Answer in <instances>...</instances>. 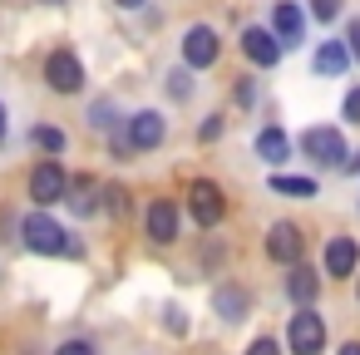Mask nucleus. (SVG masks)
<instances>
[{"label":"nucleus","mask_w":360,"mask_h":355,"mask_svg":"<svg viewBox=\"0 0 360 355\" xmlns=\"http://www.w3.org/2000/svg\"><path fill=\"white\" fill-rule=\"evenodd\" d=\"M266 188H271V193H281V198H316V193H321V183H316V178H306V173H286V168H281V173H271V178H266Z\"/></svg>","instance_id":"nucleus-20"},{"label":"nucleus","mask_w":360,"mask_h":355,"mask_svg":"<svg viewBox=\"0 0 360 355\" xmlns=\"http://www.w3.org/2000/svg\"><path fill=\"white\" fill-rule=\"evenodd\" d=\"M311 70H316L321 79H340V75L350 70L345 45H340V40H321V45H316V55H311Z\"/></svg>","instance_id":"nucleus-18"},{"label":"nucleus","mask_w":360,"mask_h":355,"mask_svg":"<svg viewBox=\"0 0 360 355\" xmlns=\"http://www.w3.org/2000/svg\"><path fill=\"white\" fill-rule=\"evenodd\" d=\"M266 257L286 271V266H296V262H306V232L296 227V222H271L266 227Z\"/></svg>","instance_id":"nucleus-12"},{"label":"nucleus","mask_w":360,"mask_h":355,"mask_svg":"<svg viewBox=\"0 0 360 355\" xmlns=\"http://www.w3.org/2000/svg\"><path fill=\"white\" fill-rule=\"evenodd\" d=\"M6 138H11V109H6V99H0V148H6Z\"/></svg>","instance_id":"nucleus-32"},{"label":"nucleus","mask_w":360,"mask_h":355,"mask_svg":"<svg viewBox=\"0 0 360 355\" xmlns=\"http://www.w3.org/2000/svg\"><path fill=\"white\" fill-rule=\"evenodd\" d=\"M65 188H70V168H65L60 158H40V163L30 168V183H25V193H30V202H35L40 212L60 207V202H65Z\"/></svg>","instance_id":"nucleus-6"},{"label":"nucleus","mask_w":360,"mask_h":355,"mask_svg":"<svg viewBox=\"0 0 360 355\" xmlns=\"http://www.w3.org/2000/svg\"><path fill=\"white\" fill-rule=\"evenodd\" d=\"M163 325H168L173 335H183V330H188V321H183V311H178V306H168V311H163Z\"/></svg>","instance_id":"nucleus-31"},{"label":"nucleus","mask_w":360,"mask_h":355,"mask_svg":"<svg viewBox=\"0 0 360 355\" xmlns=\"http://www.w3.org/2000/svg\"><path fill=\"white\" fill-rule=\"evenodd\" d=\"M114 6H119V11H143L148 0H114Z\"/></svg>","instance_id":"nucleus-34"},{"label":"nucleus","mask_w":360,"mask_h":355,"mask_svg":"<svg viewBox=\"0 0 360 355\" xmlns=\"http://www.w3.org/2000/svg\"><path fill=\"white\" fill-rule=\"evenodd\" d=\"M222 60V35L212 30V25H188V35H183V70H212Z\"/></svg>","instance_id":"nucleus-10"},{"label":"nucleus","mask_w":360,"mask_h":355,"mask_svg":"<svg viewBox=\"0 0 360 355\" xmlns=\"http://www.w3.org/2000/svg\"><path fill=\"white\" fill-rule=\"evenodd\" d=\"M104 212H129V193L119 183H104Z\"/></svg>","instance_id":"nucleus-27"},{"label":"nucleus","mask_w":360,"mask_h":355,"mask_svg":"<svg viewBox=\"0 0 360 355\" xmlns=\"http://www.w3.org/2000/svg\"><path fill=\"white\" fill-rule=\"evenodd\" d=\"M345 15V0H306V20L316 25H335Z\"/></svg>","instance_id":"nucleus-23"},{"label":"nucleus","mask_w":360,"mask_h":355,"mask_svg":"<svg viewBox=\"0 0 360 355\" xmlns=\"http://www.w3.org/2000/svg\"><path fill=\"white\" fill-rule=\"evenodd\" d=\"M163 89H168V99H173V104H188V99H193V89H198V84H193V70H183V65H178V70H168Z\"/></svg>","instance_id":"nucleus-22"},{"label":"nucleus","mask_w":360,"mask_h":355,"mask_svg":"<svg viewBox=\"0 0 360 355\" xmlns=\"http://www.w3.org/2000/svg\"><path fill=\"white\" fill-rule=\"evenodd\" d=\"M222 129H227V124H222V114H207V119L198 124V143H217V138H222Z\"/></svg>","instance_id":"nucleus-26"},{"label":"nucleus","mask_w":360,"mask_h":355,"mask_svg":"<svg viewBox=\"0 0 360 355\" xmlns=\"http://www.w3.org/2000/svg\"><path fill=\"white\" fill-rule=\"evenodd\" d=\"M316 168H335L340 173V163H345V153H350V143H345V129L340 124H311L301 138H291Z\"/></svg>","instance_id":"nucleus-2"},{"label":"nucleus","mask_w":360,"mask_h":355,"mask_svg":"<svg viewBox=\"0 0 360 355\" xmlns=\"http://www.w3.org/2000/svg\"><path fill=\"white\" fill-rule=\"evenodd\" d=\"M355 271H360V242L345 237V232L326 237V247H321V281H345Z\"/></svg>","instance_id":"nucleus-8"},{"label":"nucleus","mask_w":360,"mask_h":355,"mask_svg":"<svg viewBox=\"0 0 360 355\" xmlns=\"http://www.w3.org/2000/svg\"><path fill=\"white\" fill-rule=\"evenodd\" d=\"M252 153L271 168V173H281L286 163H291V153H296V143H291V134L281 129V124H266V129H257V138H252Z\"/></svg>","instance_id":"nucleus-14"},{"label":"nucleus","mask_w":360,"mask_h":355,"mask_svg":"<svg viewBox=\"0 0 360 355\" xmlns=\"http://www.w3.org/2000/svg\"><path fill=\"white\" fill-rule=\"evenodd\" d=\"M119 134H124V148H129V153H153V148H163V138H168V119H163L158 109H134V114H124Z\"/></svg>","instance_id":"nucleus-5"},{"label":"nucleus","mask_w":360,"mask_h":355,"mask_svg":"<svg viewBox=\"0 0 360 355\" xmlns=\"http://www.w3.org/2000/svg\"><path fill=\"white\" fill-rule=\"evenodd\" d=\"M50 355H99V345H94L89 335H70V340H60Z\"/></svg>","instance_id":"nucleus-24"},{"label":"nucleus","mask_w":360,"mask_h":355,"mask_svg":"<svg viewBox=\"0 0 360 355\" xmlns=\"http://www.w3.org/2000/svg\"><path fill=\"white\" fill-rule=\"evenodd\" d=\"M60 207H70L75 217L104 212V183H99L94 173H70V188H65V202H60Z\"/></svg>","instance_id":"nucleus-13"},{"label":"nucleus","mask_w":360,"mask_h":355,"mask_svg":"<svg viewBox=\"0 0 360 355\" xmlns=\"http://www.w3.org/2000/svg\"><path fill=\"white\" fill-rule=\"evenodd\" d=\"M242 355H286V350H281V340H276V335H257V340H247V350H242Z\"/></svg>","instance_id":"nucleus-29"},{"label":"nucleus","mask_w":360,"mask_h":355,"mask_svg":"<svg viewBox=\"0 0 360 355\" xmlns=\"http://www.w3.org/2000/svg\"><path fill=\"white\" fill-rule=\"evenodd\" d=\"M340 45H345L350 65H360V15H355V20H345V35H340Z\"/></svg>","instance_id":"nucleus-25"},{"label":"nucleus","mask_w":360,"mask_h":355,"mask_svg":"<svg viewBox=\"0 0 360 355\" xmlns=\"http://www.w3.org/2000/svg\"><path fill=\"white\" fill-rule=\"evenodd\" d=\"M212 311H217L227 325H237V321L252 316V291H247L242 281H217V286H212Z\"/></svg>","instance_id":"nucleus-17"},{"label":"nucleus","mask_w":360,"mask_h":355,"mask_svg":"<svg viewBox=\"0 0 360 355\" xmlns=\"http://www.w3.org/2000/svg\"><path fill=\"white\" fill-rule=\"evenodd\" d=\"M40 75H45V84H50L55 94H65V99L84 89V60H79L70 45L50 50V55H45V65H40Z\"/></svg>","instance_id":"nucleus-7"},{"label":"nucleus","mask_w":360,"mask_h":355,"mask_svg":"<svg viewBox=\"0 0 360 355\" xmlns=\"http://www.w3.org/2000/svg\"><path fill=\"white\" fill-rule=\"evenodd\" d=\"M232 99H237L242 109H252V104H257V79H247V75H242V79H237V89H232Z\"/></svg>","instance_id":"nucleus-30"},{"label":"nucleus","mask_w":360,"mask_h":355,"mask_svg":"<svg viewBox=\"0 0 360 355\" xmlns=\"http://www.w3.org/2000/svg\"><path fill=\"white\" fill-rule=\"evenodd\" d=\"M84 119H89V129H94V134H114V129L124 124V114H119V104H114V99H94Z\"/></svg>","instance_id":"nucleus-21"},{"label":"nucleus","mask_w":360,"mask_h":355,"mask_svg":"<svg viewBox=\"0 0 360 355\" xmlns=\"http://www.w3.org/2000/svg\"><path fill=\"white\" fill-rule=\"evenodd\" d=\"M355 296H360V271H355Z\"/></svg>","instance_id":"nucleus-36"},{"label":"nucleus","mask_w":360,"mask_h":355,"mask_svg":"<svg viewBox=\"0 0 360 355\" xmlns=\"http://www.w3.org/2000/svg\"><path fill=\"white\" fill-rule=\"evenodd\" d=\"M15 232H20V242H25V252H35V257H79V242H75V232L55 217V212H40V207H30L25 217H15Z\"/></svg>","instance_id":"nucleus-1"},{"label":"nucleus","mask_w":360,"mask_h":355,"mask_svg":"<svg viewBox=\"0 0 360 355\" xmlns=\"http://www.w3.org/2000/svg\"><path fill=\"white\" fill-rule=\"evenodd\" d=\"M340 119H345V124H360V84L345 89V99H340Z\"/></svg>","instance_id":"nucleus-28"},{"label":"nucleus","mask_w":360,"mask_h":355,"mask_svg":"<svg viewBox=\"0 0 360 355\" xmlns=\"http://www.w3.org/2000/svg\"><path fill=\"white\" fill-rule=\"evenodd\" d=\"M30 148H35L40 158H65L70 134H65L60 124H35V129H30Z\"/></svg>","instance_id":"nucleus-19"},{"label":"nucleus","mask_w":360,"mask_h":355,"mask_svg":"<svg viewBox=\"0 0 360 355\" xmlns=\"http://www.w3.org/2000/svg\"><path fill=\"white\" fill-rule=\"evenodd\" d=\"M326 316L316 306H301L296 316H286V355H326Z\"/></svg>","instance_id":"nucleus-4"},{"label":"nucleus","mask_w":360,"mask_h":355,"mask_svg":"<svg viewBox=\"0 0 360 355\" xmlns=\"http://www.w3.org/2000/svg\"><path fill=\"white\" fill-rule=\"evenodd\" d=\"M237 45H242L247 65H257V70H276V65H281V45L271 40V30H266V25H247Z\"/></svg>","instance_id":"nucleus-16"},{"label":"nucleus","mask_w":360,"mask_h":355,"mask_svg":"<svg viewBox=\"0 0 360 355\" xmlns=\"http://www.w3.org/2000/svg\"><path fill=\"white\" fill-rule=\"evenodd\" d=\"M271 40L281 45V55H291V50H301L306 45V11L296 6V0H276L271 6Z\"/></svg>","instance_id":"nucleus-9"},{"label":"nucleus","mask_w":360,"mask_h":355,"mask_svg":"<svg viewBox=\"0 0 360 355\" xmlns=\"http://www.w3.org/2000/svg\"><path fill=\"white\" fill-rule=\"evenodd\" d=\"M143 232H148V242L173 247L178 232H183V207H178V198H153L148 212H143Z\"/></svg>","instance_id":"nucleus-11"},{"label":"nucleus","mask_w":360,"mask_h":355,"mask_svg":"<svg viewBox=\"0 0 360 355\" xmlns=\"http://www.w3.org/2000/svg\"><path fill=\"white\" fill-rule=\"evenodd\" d=\"M335 355H360V340H345V345H340Z\"/></svg>","instance_id":"nucleus-35"},{"label":"nucleus","mask_w":360,"mask_h":355,"mask_svg":"<svg viewBox=\"0 0 360 355\" xmlns=\"http://www.w3.org/2000/svg\"><path fill=\"white\" fill-rule=\"evenodd\" d=\"M340 173H345V178H360V153H345V163H340Z\"/></svg>","instance_id":"nucleus-33"},{"label":"nucleus","mask_w":360,"mask_h":355,"mask_svg":"<svg viewBox=\"0 0 360 355\" xmlns=\"http://www.w3.org/2000/svg\"><path fill=\"white\" fill-rule=\"evenodd\" d=\"M202 232H212V227H222V217H227V193H222V183H212V178H193V188H188V198L178 202Z\"/></svg>","instance_id":"nucleus-3"},{"label":"nucleus","mask_w":360,"mask_h":355,"mask_svg":"<svg viewBox=\"0 0 360 355\" xmlns=\"http://www.w3.org/2000/svg\"><path fill=\"white\" fill-rule=\"evenodd\" d=\"M321 271L316 266H306V262H296V266H286V276H281V296L301 311V306H316V296H321Z\"/></svg>","instance_id":"nucleus-15"}]
</instances>
